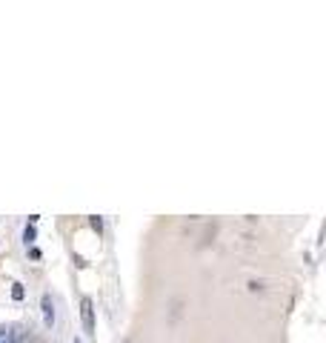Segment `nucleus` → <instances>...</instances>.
<instances>
[{
	"label": "nucleus",
	"mask_w": 326,
	"mask_h": 343,
	"mask_svg": "<svg viewBox=\"0 0 326 343\" xmlns=\"http://www.w3.org/2000/svg\"><path fill=\"white\" fill-rule=\"evenodd\" d=\"M40 309H43L46 326H52V323H55V303H52V295H43V300H40Z\"/></svg>",
	"instance_id": "nucleus-2"
},
{
	"label": "nucleus",
	"mask_w": 326,
	"mask_h": 343,
	"mask_svg": "<svg viewBox=\"0 0 326 343\" xmlns=\"http://www.w3.org/2000/svg\"><path fill=\"white\" fill-rule=\"evenodd\" d=\"M74 343H80V340H78V337H74Z\"/></svg>",
	"instance_id": "nucleus-6"
},
{
	"label": "nucleus",
	"mask_w": 326,
	"mask_h": 343,
	"mask_svg": "<svg viewBox=\"0 0 326 343\" xmlns=\"http://www.w3.org/2000/svg\"><path fill=\"white\" fill-rule=\"evenodd\" d=\"M35 238H37V232H35V226H32V223H29V226L23 229V243L29 246V243H35Z\"/></svg>",
	"instance_id": "nucleus-3"
},
{
	"label": "nucleus",
	"mask_w": 326,
	"mask_h": 343,
	"mask_svg": "<svg viewBox=\"0 0 326 343\" xmlns=\"http://www.w3.org/2000/svg\"><path fill=\"white\" fill-rule=\"evenodd\" d=\"M123 343H132V340H123Z\"/></svg>",
	"instance_id": "nucleus-7"
},
{
	"label": "nucleus",
	"mask_w": 326,
	"mask_h": 343,
	"mask_svg": "<svg viewBox=\"0 0 326 343\" xmlns=\"http://www.w3.org/2000/svg\"><path fill=\"white\" fill-rule=\"evenodd\" d=\"M80 318H83V329H86V335H94V303L89 298L80 300Z\"/></svg>",
	"instance_id": "nucleus-1"
},
{
	"label": "nucleus",
	"mask_w": 326,
	"mask_h": 343,
	"mask_svg": "<svg viewBox=\"0 0 326 343\" xmlns=\"http://www.w3.org/2000/svg\"><path fill=\"white\" fill-rule=\"evenodd\" d=\"M89 223H92V229H94V232H97V234L103 232V220H101V218H92V220H89Z\"/></svg>",
	"instance_id": "nucleus-5"
},
{
	"label": "nucleus",
	"mask_w": 326,
	"mask_h": 343,
	"mask_svg": "<svg viewBox=\"0 0 326 343\" xmlns=\"http://www.w3.org/2000/svg\"><path fill=\"white\" fill-rule=\"evenodd\" d=\"M12 298H15V300H23V286H20V283L12 286Z\"/></svg>",
	"instance_id": "nucleus-4"
}]
</instances>
